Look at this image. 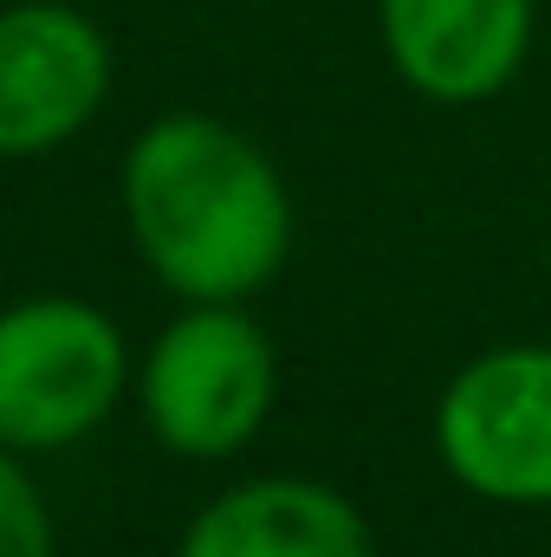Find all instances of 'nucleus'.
<instances>
[{
  "label": "nucleus",
  "mask_w": 551,
  "mask_h": 557,
  "mask_svg": "<svg viewBox=\"0 0 551 557\" xmlns=\"http://www.w3.org/2000/svg\"><path fill=\"white\" fill-rule=\"evenodd\" d=\"M111 91V39L65 0L0 7V156L72 143Z\"/></svg>",
  "instance_id": "5"
},
{
  "label": "nucleus",
  "mask_w": 551,
  "mask_h": 557,
  "mask_svg": "<svg viewBox=\"0 0 551 557\" xmlns=\"http://www.w3.org/2000/svg\"><path fill=\"white\" fill-rule=\"evenodd\" d=\"M396 78L434 104L500 98L532 52V0H377Z\"/></svg>",
  "instance_id": "6"
},
{
  "label": "nucleus",
  "mask_w": 551,
  "mask_h": 557,
  "mask_svg": "<svg viewBox=\"0 0 551 557\" xmlns=\"http://www.w3.org/2000/svg\"><path fill=\"white\" fill-rule=\"evenodd\" d=\"M175 557H377V545L338 486L267 473L215 493L188 519Z\"/></svg>",
  "instance_id": "7"
},
{
  "label": "nucleus",
  "mask_w": 551,
  "mask_h": 557,
  "mask_svg": "<svg viewBox=\"0 0 551 557\" xmlns=\"http://www.w3.org/2000/svg\"><path fill=\"white\" fill-rule=\"evenodd\" d=\"M131 389V344L91 298L39 292L0 311V447L59 454L98 434Z\"/></svg>",
  "instance_id": "2"
},
{
  "label": "nucleus",
  "mask_w": 551,
  "mask_h": 557,
  "mask_svg": "<svg viewBox=\"0 0 551 557\" xmlns=\"http://www.w3.org/2000/svg\"><path fill=\"white\" fill-rule=\"evenodd\" d=\"M279 396V357L247 305H182L143 350L137 403L149 434L182 460L241 454Z\"/></svg>",
  "instance_id": "3"
},
{
  "label": "nucleus",
  "mask_w": 551,
  "mask_h": 557,
  "mask_svg": "<svg viewBox=\"0 0 551 557\" xmlns=\"http://www.w3.org/2000/svg\"><path fill=\"white\" fill-rule=\"evenodd\" d=\"M0 557H52V512L13 447H0Z\"/></svg>",
  "instance_id": "8"
},
{
  "label": "nucleus",
  "mask_w": 551,
  "mask_h": 557,
  "mask_svg": "<svg viewBox=\"0 0 551 557\" xmlns=\"http://www.w3.org/2000/svg\"><path fill=\"white\" fill-rule=\"evenodd\" d=\"M124 221L143 267L182 305H247L292 253V195L273 156L208 111H169L137 131Z\"/></svg>",
  "instance_id": "1"
},
{
  "label": "nucleus",
  "mask_w": 551,
  "mask_h": 557,
  "mask_svg": "<svg viewBox=\"0 0 551 557\" xmlns=\"http://www.w3.org/2000/svg\"><path fill=\"white\" fill-rule=\"evenodd\" d=\"M434 454L487 506H551V344H500L434 403Z\"/></svg>",
  "instance_id": "4"
}]
</instances>
